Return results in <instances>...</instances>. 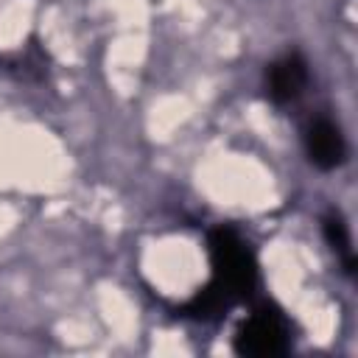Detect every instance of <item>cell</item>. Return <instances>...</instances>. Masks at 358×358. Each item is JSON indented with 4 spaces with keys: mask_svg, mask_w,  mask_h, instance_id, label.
<instances>
[{
    "mask_svg": "<svg viewBox=\"0 0 358 358\" xmlns=\"http://www.w3.org/2000/svg\"><path fill=\"white\" fill-rule=\"evenodd\" d=\"M210 260L213 282L229 294V299L249 296L257 285V263L249 243L229 227H215L210 232Z\"/></svg>",
    "mask_w": 358,
    "mask_h": 358,
    "instance_id": "cell-1",
    "label": "cell"
},
{
    "mask_svg": "<svg viewBox=\"0 0 358 358\" xmlns=\"http://www.w3.org/2000/svg\"><path fill=\"white\" fill-rule=\"evenodd\" d=\"M288 350V324L282 313L271 305H260L235 333L238 355H282Z\"/></svg>",
    "mask_w": 358,
    "mask_h": 358,
    "instance_id": "cell-2",
    "label": "cell"
},
{
    "mask_svg": "<svg viewBox=\"0 0 358 358\" xmlns=\"http://www.w3.org/2000/svg\"><path fill=\"white\" fill-rule=\"evenodd\" d=\"M308 81V67H305V59L299 53H288L282 56L280 62H274L266 73V87H268V95L274 103H288L294 101L302 87Z\"/></svg>",
    "mask_w": 358,
    "mask_h": 358,
    "instance_id": "cell-3",
    "label": "cell"
},
{
    "mask_svg": "<svg viewBox=\"0 0 358 358\" xmlns=\"http://www.w3.org/2000/svg\"><path fill=\"white\" fill-rule=\"evenodd\" d=\"M305 145L310 162L322 171H330L344 159V137L330 120H316L305 134Z\"/></svg>",
    "mask_w": 358,
    "mask_h": 358,
    "instance_id": "cell-4",
    "label": "cell"
},
{
    "mask_svg": "<svg viewBox=\"0 0 358 358\" xmlns=\"http://www.w3.org/2000/svg\"><path fill=\"white\" fill-rule=\"evenodd\" d=\"M324 238L327 243L333 246V252H338L347 263V268H352V246H350V232H347V224L338 213H330L324 218Z\"/></svg>",
    "mask_w": 358,
    "mask_h": 358,
    "instance_id": "cell-5",
    "label": "cell"
}]
</instances>
